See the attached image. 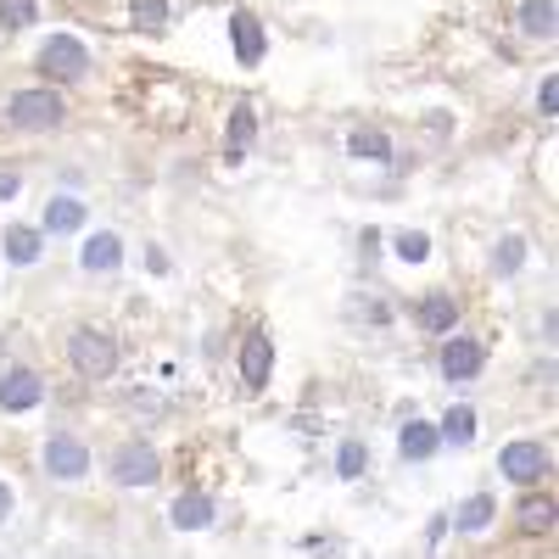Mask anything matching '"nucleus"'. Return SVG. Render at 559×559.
Instances as JSON below:
<instances>
[{"mask_svg":"<svg viewBox=\"0 0 559 559\" xmlns=\"http://www.w3.org/2000/svg\"><path fill=\"white\" fill-rule=\"evenodd\" d=\"M68 358H73L79 376H90V381H107L112 369H118V347L102 331H73L68 336Z\"/></svg>","mask_w":559,"mask_h":559,"instance_id":"1","label":"nucleus"},{"mask_svg":"<svg viewBox=\"0 0 559 559\" xmlns=\"http://www.w3.org/2000/svg\"><path fill=\"white\" fill-rule=\"evenodd\" d=\"M62 96L57 90H17L12 96V107H7V118H12V129H57L62 123Z\"/></svg>","mask_w":559,"mask_h":559,"instance_id":"2","label":"nucleus"},{"mask_svg":"<svg viewBox=\"0 0 559 559\" xmlns=\"http://www.w3.org/2000/svg\"><path fill=\"white\" fill-rule=\"evenodd\" d=\"M39 68L68 84V79H79L90 68V57H84V45L73 34H51V39H45V51H39Z\"/></svg>","mask_w":559,"mask_h":559,"instance_id":"3","label":"nucleus"},{"mask_svg":"<svg viewBox=\"0 0 559 559\" xmlns=\"http://www.w3.org/2000/svg\"><path fill=\"white\" fill-rule=\"evenodd\" d=\"M163 476V464H157V453L146 448V442H134V448H123L118 459H112V481L118 487H152Z\"/></svg>","mask_w":559,"mask_h":559,"instance_id":"4","label":"nucleus"},{"mask_svg":"<svg viewBox=\"0 0 559 559\" xmlns=\"http://www.w3.org/2000/svg\"><path fill=\"white\" fill-rule=\"evenodd\" d=\"M45 471L62 476V481H79L90 471V448L73 442V437H51V442H45Z\"/></svg>","mask_w":559,"mask_h":559,"instance_id":"5","label":"nucleus"},{"mask_svg":"<svg viewBox=\"0 0 559 559\" xmlns=\"http://www.w3.org/2000/svg\"><path fill=\"white\" fill-rule=\"evenodd\" d=\"M498 464H503V476H509V481H521V487H532V481H537V476L548 471V453H543L537 442H509Z\"/></svg>","mask_w":559,"mask_h":559,"instance_id":"6","label":"nucleus"},{"mask_svg":"<svg viewBox=\"0 0 559 559\" xmlns=\"http://www.w3.org/2000/svg\"><path fill=\"white\" fill-rule=\"evenodd\" d=\"M39 397H45V381L34 376V369H7V376H0V408L23 414V408H34Z\"/></svg>","mask_w":559,"mask_h":559,"instance_id":"7","label":"nucleus"},{"mask_svg":"<svg viewBox=\"0 0 559 559\" xmlns=\"http://www.w3.org/2000/svg\"><path fill=\"white\" fill-rule=\"evenodd\" d=\"M229 39H236V57H241V68H252V62H263V23L252 17V12H236L229 17Z\"/></svg>","mask_w":559,"mask_h":559,"instance_id":"8","label":"nucleus"},{"mask_svg":"<svg viewBox=\"0 0 559 559\" xmlns=\"http://www.w3.org/2000/svg\"><path fill=\"white\" fill-rule=\"evenodd\" d=\"M269 364H274V347H269L263 331H252L247 347H241V381H247V386H263V381H269Z\"/></svg>","mask_w":559,"mask_h":559,"instance_id":"9","label":"nucleus"},{"mask_svg":"<svg viewBox=\"0 0 559 559\" xmlns=\"http://www.w3.org/2000/svg\"><path fill=\"white\" fill-rule=\"evenodd\" d=\"M476 369H481V347H476V342L459 336V342L442 347V376H448V381H471Z\"/></svg>","mask_w":559,"mask_h":559,"instance_id":"10","label":"nucleus"},{"mask_svg":"<svg viewBox=\"0 0 559 559\" xmlns=\"http://www.w3.org/2000/svg\"><path fill=\"white\" fill-rule=\"evenodd\" d=\"M174 526L179 532H197V526H207L213 521V498H202V492H185V498H174Z\"/></svg>","mask_w":559,"mask_h":559,"instance_id":"11","label":"nucleus"},{"mask_svg":"<svg viewBox=\"0 0 559 559\" xmlns=\"http://www.w3.org/2000/svg\"><path fill=\"white\" fill-rule=\"evenodd\" d=\"M79 258H84V269L107 274V269H118V263H123V241H118V236H90Z\"/></svg>","mask_w":559,"mask_h":559,"instance_id":"12","label":"nucleus"},{"mask_svg":"<svg viewBox=\"0 0 559 559\" xmlns=\"http://www.w3.org/2000/svg\"><path fill=\"white\" fill-rule=\"evenodd\" d=\"M419 324H426V331H453V324H459V302L453 297H442V292H431L426 302H419Z\"/></svg>","mask_w":559,"mask_h":559,"instance_id":"13","label":"nucleus"},{"mask_svg":"<svg viewBox=\"0 0 559 559\" xmlns=\"http://www.w3.org/2000/svg\"><path fill=\"white\" fill-rule=\"evenodd\" d=\"M347 152H353V157H369V163H386V157H392V140H386L381 129H353Z\"/></svg>","mask_w":559,"mask_h":559,"instance_id":"14","label":"nucleus"},{"mask_svg":"<svg viewBox=\"0 0 559 559\" xmlns=\"http://www.w3.org/2000/svg\"><path fill=\"white\" fill-rule=\"evenodd\" d=\"M437 426H403V437H397V448H403V459H431L437 453Z\"/></svg>","mask_w":559,"mask_h":559,"instance_id":"15","label":"nucleus"},{"mask_svg":"<svg viewBox=\"0 0 559 559\" xmlns=\"http://www.w3.org/2000/svg\"><path fill=\"white\" fill-rule=\"evenodd\" d=\"M252 129H258L252 107H236V118H229V163H241V157H247V146H252Z\"/></svg>","mask_w":559,"mask_h":559,"instance_id":"16","label":"nucleus"},{"mask_svg":"<svg viewBox=\"0 0 559 559\" xmlns=\"http://www.w3.org/2000/svg\"><path fill=\"white\" fill-rule=\"evenodd\" d=\"M0 247H7L12 263H34V258H39V229L17 224V229H7V241H0Z\"/></svg>","mask_w":559,"mask_h":559,"instance_id":"17","label":"nucleus"},{"mask_svg":"<svg viewBox=\"0 0 559 559\" xmlns=\"http://www.w3.org/2000/svg\"><path fill=\"white\" fill-rule=\"evenodd\" d=\"M79 224H84V202H73V197L45 207V229H57V236H68V229H79Z\"/></svg>","mask_w":559,"mask_h":559,"instance_id":"18","label":"nucleus"},{"mask_svg":"<svg viewBox=\"0 0 559 559\" xmlns=\"http://www.w3.org/2000/svg\"><path fill=\"white\" fill-rule=\"evenodd\" d=\"M521 28L537 39H554V0H526L521 7Z\"/></svg>","mask_w":559,"mask_h":559,"instance_id":"19","label":"nucleus"},{"mask_svg":"<svg viewBox=\"0 0 559 559\" xmlns=\"http://www.w3.org/2000/svg\"><path fill=\"white\" fill-rule=\"evenodd\" d=\"M492 515H498V503L481 492V498H471V503L459 509V526H464V532H487V526H492Z\"/></svg>","mask_w":559,"mask_h":559,"instance_id":"20","label":"nucleus"},{"mask_svg":"<svg viewBox=\"0 0 559 559\" xmlns=\"http://www.w3.org/2000/svg\"><path fill=\"white\" fill-rule=\"evenodd\" d=\"M437 437H448V442H471V437H476V414H471V408H453L442 426H437Z\"/></svg>","mask_w":559,"mask_h":559,"instance_id":"21","label":"nucleus"},{"mask_svg":"<svg viewBox=\"0 0 559 559\" xmlns=\"http://www.w3.org/2000/svg\"><path fill=\"white\" fill-rule=\"evenodd\" d=\"M554 526V503L548 498H526L521 503V532H548Z\"/></svg>","mask_w":559,"mask_h":559,"instance_id":"22","label":"nucleus"},{"mask_svg":"<svg viewBox=\"0 0 559 559\" xmlns=\"http://www.w3.org/2000/svg\"><path fill=\"white\" fill-rule=\"evenodd\" d=\"M134 23L146 28V34H157L168 23V0H134Z\"/></svg>","mask_w":559,"mask_h":559,"instance_id":"23","label":"nucleus"},{"mask_svg":"<svg viewBox=\"0 0 559 559\" xmlns=\"http://www.w3.org/2000/svg\"><path fill=\"white\" fill-rule=\"evenodd\" d=\"M521 263H526V241L521 236H503L498 241V274H515Z\"/></svg>","mask_w":559,"mask_h":559,"instance_id":"24","label":"nucleus"},{"mask_svg":"<svg viewBox=\"0 0 559 559\" xmlns=\"http://www.w3.org/2000/svg\"><path fill=\"white\" fill-rule=\"evenodd\" d=\"M39 12H34V0H0V23L7 28H28Z\"/></svg>","mask_w":559,"mask_h":559,"instance_id":"25","label":"nucleus"},{"mask_svg":"<svg viewBox=\"0 0 559 559\" xmlns=\"http://www.w3.org/2000/svg\"><path fill=\"white\" fill-rule=\"evenodd\" d=\"M397 258H408V263H426V258H431V241H426V236H403V241H397Z\"/></svg>","mask_w":559,"mask_h":559,"instance_id":"26","label":"nucleus"},{"mask_svg":"<svg viewBox=\"0 0 559 559\" xmlns=\"http://www.w3.org/2000/svg\"><path fill=\"white\" fill-rule=\"evenodd\" d=\"M364 464H369V453L358 442H342V476H364Z\"/></svg>","mask_w":559,"mask_h":559,"instance_id":"27","label":"nucleus"},{"mask_svg":"<svg viewBox=\"0 0 559 559\" xmlns=\"http://www.w3.org/2000/svg\"><path fill=\"white\" fill-rule=\"evenodd\" d=\"M537 107H543L548 118L559 112V79H554V73H548V79H543V90H537Z\"/></svg>","mask_w":559,"mask_h":559,"instance_id":"28","label":"nucleus"},{"mask_svg":"<svg viewBox=\"0 0 559 559\" xmlns=\"http://www.w3.org/2000/svg\"><path fill=\"white\" fill-rule=\"evenodd\" d=\"M0 197H17V174H0Z\"/></svg>","mask_w":559,"mask_h":559,"instance_id":"29","label":"nucleus"},{"mask_svg":"<svg viewBox=\"0 0 559 559\" xmlns=\"http://www.w3.org/2000/svg\"><path fill=\"white\" fill-rule=\"evenodd\" d=\"M7 509H12V492H7V487H0V515H7Z\"/></svg>","mask_w":559,"mask_h":559,"instance_id":"30","label":"nucleus"}]
</instances>
